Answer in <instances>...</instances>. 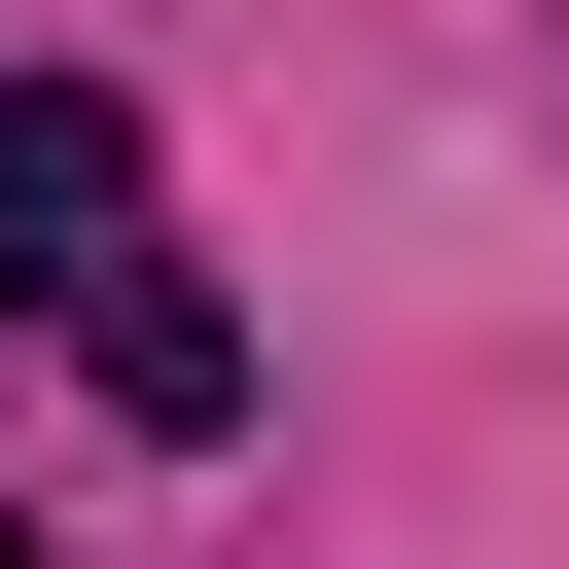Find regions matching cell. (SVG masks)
Here are the masks:
<instances>
[{
  "instance_id": "obj_3",
  "label": "cell",
  "mask_w": 569,
  "mask_h": 569,
  "mask_svg": "<svg viewBox=\"0 0 569 569\" xmlns=\"http://www.w3.org/2000/svg\"><path fill=\"white\" fill-rule=\"evenodd\" d=\"M0 569H36V498H0Z\"/></svg>"
},
{
  "instance_id": "obj_1",
  "label": "cell",
  "mask_w": 569,
  "mask_h": 569,
  "mask_svg": "<svg viewBox=\"0 0 569 569\" xmlns=\"http://www.w3.org/2000/svg\"><path fill=\"white\" fill-rule=\"evenodd\" d=\"M107 249H142V107H107V71H36V107H0V320H71Z\"/></svg>"
},
{
  "instance_id": "obj_2",
  "label": "cell",
  "mask_w": 569,
  "mask_h": 569,
  "mask_svg": "<svg viewBox=\"0 0 569 569\" xmlns=\"http://www.w3.org/2000/svg\"><path fill=\"white\" fill-rule=\"evenodd\" d=\"M71 356H107V427H178V462L249 427V320H213L178 249H107V284H71Z\"/></svg>"
}]
</instances>
